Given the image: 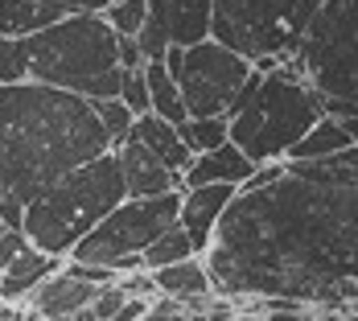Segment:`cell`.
<instances>
[{
    "instance_id": "cell-1",
    "label": "cell",
    "mask_w": 358,
    "mask_h": 321,
    "mask_svg": "<svg viewBox=\"0 0 358 321\" xmlns=\"http://www.w3.org/2000/svg\"><path fill=\"white\" fill-rule=\"evenodd\" d=\"M202 259L218 297L317 309L334 285L358 280V185L305 181L280 165L272 181L239 190Z\"/></svg>"
},
{
    "instance_id": "cell-2",
    "label": "cell",
    "mask_w": 358,
    "mask_h": 321,
    "mask_svg": "<svg viewBox=\"0 0 358 321\" xmlns=\"http://www.w3.org/2000/svg\"><path fill=\"white\" fill-rule=\"evenodd\" d=\"M115 152L95 104L45 87L17 83L0 87V218L21 231L25 206L37 202L50 185Z\"/></svg>"
},
{
    "instance_id": "cell-3",
    "label": "cell",
    "mask_w": 358,
    "mask_h": 321,
    "mask_svg": "<svg viewBox=\"0 0 358 321\" xmlns=\"http://www.w3.org/2000/svg\"><path fill=\"white\" fill-rule=\"evenodd\" d=\"M322 120L325 95L301 74L296 62H285L276 74H251L231 111V141L255 165H276L288 161V152Z\"/></svg>"
},
{
    "instance_id": "cell-4",
    "label": "cell",
    "mask_w": 358,
    "mask_h": 321,
    "mask_svg": "<svg viewBox=\"0 0 358 321\" xmlns=\"http://www.w3.org/2000/svg\"><path fill=\"white\" fill-rule=\"evenodd\" d=\"M29 45V83L83 95L91 104L120 99L124 66H120V34L108 17H66L41 34L25 37Z\"/></svg>"
},
{
    "instance_id": "cell-5",
    "label": "cell",
    "mask_w": 358,
    "mask_h": 321,
    "mask_svg": "<svg viewBox=\"0 0 358 321\" xmlns=\"http://www.w3.org/2000/svg\"><path fill=\"white\" fill-rule=\"evenodd\" d=\"M120 202H128L124 169H120L115 152H103L99 161L66 173L58 185H50L37 202H29L21 231L29 235V243L37 251H50V255L66 259Z\"/></svg>"
},
{
    "instance_id": "cell-6",
    "label": "cell",
    "mask_w": 358,
    "mask_h": 321,
    "mask_svg": "<svg viewBox=\"0 0 358 321\" xmlns=\"http://www.w3.org/2000/svg\"><path fill=\"white\" fill-rule=\"evenodd\" d=\"M329 104L358 99V0H325L292 58Z\"/></svg>"
},
{
    "instance_id": "cell-7",
    "label": "cell",
    "mask_w": 358,
    "mask_h": 321,
    "mask_svg": "<svg viewBox=\"0 0 358 321\" xmlns=\"http://www.w3.org/2000/svg\"><path fill=\"white\" fill-rule=\"evenodd\" d=\"M181 194H165V198H128L66 255L74 264H95V268H115L124 259H136L152 248L169 227L181 222Z\"/></svg>"
},
{
    "instance_id": "cell-8",
    "label": "cell",
    "mask_w": 358,
    "mask_h": 321,
    "mask_svg": "<svg viewBox=\"0 0 358 321\" xmlns=\"http://www.w3.org/2000/svg\"><path fill=\"white\" fill-rule=\"evenodd\" d=\"M165 66L169 74L178 78L181 87V99L189 107V120H206V115H231L243 87L251 83V66L243 54L227 50L222 41H202V45H189L181 50L173 45L165 54Z\"/></svg>"
},
{
    "instance_id": "cell-9",
    "label": "cell",
    "mask_w": 358,
    "mask_h": 321,
    "mask_svg": "<svg viewBox=\"0 0 358 321\" xmlns=\"http://www.w3.org/2000/svg\"><path fill=\"white\" fill-rule=\"evenodd\" d=\"M215 41L255 58H296L292 41V0H215Z\"/></svg>"
},
{
    "instance_id": "cell-10",
    "label": "cell",
    "mask_w": 358,
    "mask_h": 321,
    "mask_svg": "<svg viewBox=\"0 0 358 321\" xmlns=\"http://www.w3.org/2000/svg\"><path fill=\"white\" fill-rule=\"evenodd\" d=\"M120 157V169H124V185H128V198H165V194H178L181 173H173L157 152H148L141 141H128L115 148Z\"/></svg>"
},
{
    "instance_id": "cell-11",
    "label": "cell",
    "mask_w": 358,
    "mask_h": 321,
    "mask_svg": "<svg viewBox=\"0 0 358 321\" xmlns=\"http://www.w3.org/2000/svg\"><path fill=\"white\" fill-rule=\"evenodd\" d=\"M235 198H239V185H198V190L181 194V227L194 239L198 255L210 251L218 222H222V214L231 211Z\"/></svg>"
},
{
    "instance_id": "cell-12",
    "label": "cell",
    "mask_w": 358,
    "mask_h": 321,
    "mask_svg": "<svg viewBox=\"0 0 358 321\" xmlns=\"http://www.w3.org/2000/svg\"><path fill=\"white\" fill-rule=\"evenodd\" d=\"M255 173H259V165L231 141V144H222V148H215V152H198L194 165L185 169L181 185L185 190H198V185H239L243 190Z\"/></svg>"
},
{
    "instance_id": "cell-13",
    "label": "cell",
    "mask_w": 358,
    "mask_h": 321,
    "mask_svg": "<svg viewBox=\"0 0 358 321\" xmlns=\"http://www.w3.org/2000/svg\"><path fill=\"white\" fill-rule=\"evenodd\" d=\"M99 292H103L99 285H87V280H78L74 272L62 268L25 301V309L37 313V318H74L78 309H91Z\"/></svg>"
},
{
    "instance_id": "cell-14",
    "label": "cell",
    "mask_w": 358,
    "mask_h": 321,
    "mask_svg": "<svg viewBox=\"0 0 358 321\" xmlns=\"http://www.w3.org/2000/svg\"><path fill=\"white\" fill-rule=\"evenodd\" d=\"M62 268H66L62 255H50V251L29 248L21 259H13V264L0 272V297H4V305H25L37 288L45 285L54 272H62Z\"/></svg>"
},
{
    "instance_id": "cell-15",
    "label": "cell",
    "mask_w": 358,
    "mask_h": 321,
    "mask_svg": "<svg viewBox=\"0 0 358 321\" xmlns=\"http://www.w3.org/2000/svg\"><path fill=\"white\" fill-rule=\"evenodd\" d=\"M132 141H141L148 152H157L173 173L185 178V169L194 165V152H189V144L181 141V128L178 124H169V120H161V115H141L136 120V128H132Z\"/></svg>"
},
{
    "instance_id": "cell-16",
    "label": "cell",
    "mask_w": 358,
    "mask_h": 321,
    "mask_svg": "<svg viewBox=\"0 0 358 321\" xmlns=\"http://www.w3.org/2000/svg\"><path fill=\"white\" fill-rule=\"evenodd\" d=\"M169 37L189 50L215 37V0H169Z\"/></svg>"
},
{
    "instance_id": "cell-17",
    "label": "cell",
    "mask_w": 358,
    "mask_h": 321,
    "mask_svg": "<svg viewBox=\"0 0 358 321\" xmlns=\"http://www.w3.org/2000/svg\"><path fill=\"white\" fill-rule=\"evenodd\" d=\"M157 276V288H161V297H169V301H198V297H215V280H210V268H206V259L202 255H194V259H185V264H173V268H161V272H152Z\"/></svg>"
},
{
    "instance_id": "cell-18",
    "label": "cell",
    "mask_w": 358,
    "mask_h": 321,
    "mask_svg": "<svg viewBox=\"0 0 358 321\" xmlns=\"http://www.w3.org/2000/svg\"><path fill=\"white\" fill-rule=\"evenodd\" d=\"M66 21V13L50 8V4H37V0H0V34L4 37H34L50 25Z\"/></svg>"
},
{
    "instance_id": "cell-19",
    "label": "cell",
    "mask_w": 358,
    "mask_h": 321,
    "mask_svg": "<svg viewBox=\"0 0 358 321\" xmlns=\"http://www.w3.org/2000/svg\"><path fill=\"white\" fill-rule=\"evenodd\" d=\"M285 169L292 178L322 181V185H358V144L322 161H285Z\"/></svg>"
},
{
    "instance_id": "cell-20",
    "label": "cell",
    "mask_w": 358,
    "mask_h": 321,
    "mask_svg": "<svg viewBox=\"0 0 358 321\" xmlns=\"http://www.w3.org/2000/svg\"><path fill=\"white\" fill-rule=\"evenodd\" d=\"M144 74H148L152 115H161V120H169V124H178V128L189 124V107H185V99H181V87H178V78L169 74V66H165V62H148Z\"/></svg>"
},
{
    "instance_id": "cell-21",
    "label": "cell",
    "mask_w": 358,
    "mask_h": 321,
    "mask_svg": "<svg viewBox=\"0 0 358 321\" xmlns=\"http://www.w3.org/2000/svg\"><path fill=\"white\" fill-rule=\"evenodd\" d=\"M346 148H355L350 141V132L342 128V120H334V115H325L322 124L305 136V141L296 144L292 152H288V161H322V157H334V152H346Z\"/></svg>"
},
{
    "instance_id": "cell-22",
    "label": "cell",
    "mask_w": 358,
    "mask_h": 321,
    "mask_svg": "<svg viewBox=\"0 0 358 321\" xmlns=\"http://www.w3.org/2000/svg\"><path fill=\"white\" fill-rule=\"evenodd\" d=\"M198 248H194V239L185 235V227H169L152 248L144 251V268L148 272H161V268H173V264H185V259H194Z\"/></svg>"
},
{
    "instance_id": "cell-23",
    "label": "cell",
    "mask_w": 358,
    "mask_h": 321,
    "mask_svg": "<svg viewBox=\"0 0 358 321\" xmlns=\"http://www.w3.org/2000/svg\"><path fill=\"white\" fill-rule=\"evenodd\" d=\"M181 141L189 144V152H215L222 144H231V115H206V120H189L181 124Z\"/></svg>"
},
{
    "instance_id": "cell-24",
    "label": "cell",
    "mask_w": 358,
    "mask_h": 321,
    "mask_svg": "<svg viewBox=\"0 0 358 321\" xmlns=\"http://www.w3.org/2000/svg\"><path fill=\"white\" fill-rule=\"evenodd\" d=\"M29 83V45L21 37L0 34V87Z\"/></svg>"
},
{
    "instance_id": "cell-25",
    "label": "cell",
    "mask_w": 358,
    "mask_h": 321,
    "mask_svg": "<svg viewBox=\"0 0 358 321\" xmlns=\"http://www.w3.org/2000/svg\"><path fill=\"white\" fill-rule=\"evenodd\" d=\"M95 115L103 120V128H108V136H111L115 148L128 141L132 128H136V115H132V107L124 104V99H99V104H95Z\"/></svg>"
},
{
    "instance_id": "cell-26",
    "label": "cell",
    "mask_w": 358,
    "mask_h": 321,
    "mask_svg": "<svg viewBox=\"0 0 358 321\" xmlns=\"http://www.w3.org/2000/svg\"><path fill=\"white\" fill-rule=\"evenodd\" d=\"M148 4L152 0H124V4H111L103 17L120 37H141L144 21H148Z\"/></svg>"
},
{
    "instance_id": "cell-27",
    "label": "cell",
    "mask_w": 358,
    "mask_h": 321,
    "mask_svg": "<svg viewBox=\"0 0 358 321\" xmlns=\"http://www.w3.org/2000/svg\"><path fill=\"white\" fill-rule=\"evenodd\" d=\"M120 99L132 107V115L141 120L152 111V95H148V74L144 71H128L124 74V91H120Z\"/></svg>"
},
{
    "instance_id": "cell-28",
    "label": "cell",
    "mask_w": 358,
    "mask_h": 321,
    "mask_svg": "<svg viewBox=\"0 0 358 321\" xmlns=\"http://www.w3.org/2000/svg\"><path fill=\"white\" fill-rule=\"evenodd\" d=\"M124 305H128V292H124L120 285H108L99 297H95V305H91V309H95V318H99V321H115Z\"/></svg>"
},
{
    "instance_id": "cell-29",
    "label": "cell",
    "mask_w": 358,
    "mask_h": 321,
    "mask_svg": "<svg viewBox=\"0 0 358 321\" xmlns=\"http://www.w3.org/2000/svg\"><path fill=\"white\" fill-rule=\"evenodd\" d=\"M29 248H34V243H29V235H25V231H13V227H8V231L0 235V272H4V268H8L13 259H21V255H25Z\"/></svg>"
},
{
    "instance_id": "cell-30",
    "label": "cell",
    "mask_w": 358,
    "mask_h": 321,
    "mask_svg": "<svg viewBox=\"0 0 358 321\" xmlns=\"http://www.w3.org/2000/svg\"><path fill=\"white\" fill-rule=\"evenodd\" d=\"M141 321H185V309H181V301H169V297H161L157 305H152V313Z\"/></svg>"
},
{
    "instance_id": "cell-31",
    "label": "cell",
    "mask_w": 358,
    "mask_h": 321,
    "mask_svg": "<svg viewBox=\"0 0 358 321\" xmlns=\"http://www.w3.org/2000/svg\"><path fill=\"white\" fill-rule=\"evenodd\" d=\"M342 128H346V132H350V141L358 144V115H346V120H342Z\"/></svg>"
},
{
    "instance_id": "cell-32",
    "label": "cell",
    "mask_w": 358,
    "mask_h": 321,
    "mask_svg": "<svg viewBox=\"0 0 358 321\" xmlns=\"http://www.w3.org/2000/svg\"><path fill=\"white\" fill-rule=\"evenodd\" d=\"M74 321H99V318H95V309H78V313H74Z\"/></svg>"
},
{
    "instance_id": "cell-33",
    "label": "cell",
    "mask_w": 358,
    "mask_h": 321,
    "mask_svg": "<svg viewBox=\"0 0 358 321\" xmlns=\"http://www.w3.org/2000/svg\"><path fill=\"white\" fill-rule=\"evenodd\" d=\"M346 321H358V313H346Z\"/></svg>"
},
{
    "instance_id": "cell-34",
    "label": "cell",
    "mask_w": 358,
    "mask_h": 321,
    "mask_svg": "<svg viewBox=\"0 0 358 321\" xmlns=\"http://www.w3.org/2000/svg\"><path fill=\"white\" fill-rule=\"evenodd\" d=\"M4 309H8V305H4V297H0V313H4Z\"/></svg>"
},
{
    "instance_id": "cell-35",
    "label": "cell",
    "mask_w": 358,
    "mask_h": 321,
    "mask_svg": "<svg viewBox=\"0 0 358 321\" xmlns=\"http://www.w3.org/2000/svg\"><path fill=\"white\" fill-rule=\"evenodd\" d=\"M4 231H8V227H4V218H0V235H4Z\"/></svg>"
},
{
    "instance_id": "cell-36",
    "label": "cell",
    "mask_w": 358,
    "mask_h": 321,
    "mask_svg": "<svg viewBox=\"0 0 358 321\" xmlns=\"http://www.w3.org/2000/svg\"><path fill=\"white\" fill-rule=\"evenodd\" d=\"M111 4H124V0H111Z\"/></svg>"
}]
</instances>
